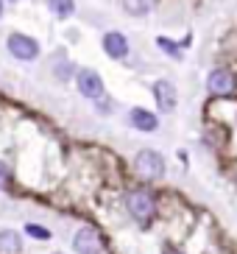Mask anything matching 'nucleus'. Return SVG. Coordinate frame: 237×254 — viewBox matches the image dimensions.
I'll list each match as a JSON object with an SVG mask.
<instances>
[{"instance_id": "1", "label": "nucleus", "mask_w": 237, "mask_h": 254, "mask_svg": "<svg viewBox=\"0 0 237 254\" xmlns=\"http://www.w3.org/2000/svg\"><path fill=\"white\" fill-rule=\"evenodd\" d=\"M126 209L137 224L145 226L156 212V195L151 193L148 187H137V190H131V193L126 195Z\"/></svg>"}, {"instance_id": "2", "label": "nucleus", "mask_w": 237, "mask_h": 254, "mask_svg": "<svg viewBox=\"0 0 237 254\" xmlns=\"http://www.w3.org/2000/svg\"><path fill=\"white\" fill-rule=\"evenodd\" d=\"M134 173L145 182H159L165 176V157L159 151H140L137 157H134Z\"/></svg>"}, {"instance_id": "3", "label": "nucleus", "mask_w": 237, "mask_h": 254, "mask_svg": "<svg viewBox=\"0 0 237 254\" xmlns=\"http://www.w3.org/2000/svg\"><path fill=\"white\" fill-rule=\"evenodd\" d=\"M8 53L20 62H34L39 56V45L37 39L28 37V34H11L8 37Z\"/></svg>"}, {"instance_id": "4", "label": "nucleus", "mask_w": 237, "mask_h": 254, "mask_svg": "<svg viewBox=\"0 0 237 254\" xmlns=\"http://www.w3.org/2000/svg\"><path fill=\"white\" fill-rule=\"evenodd\" d=\"M75 84H78V92L89 101H101L104 98V78L95 73V70H78L75 73Z\"/></svg>"}, {"instance_id": "5", "label": "nucleus", "mask_w": 237, "mask_h": 254, "mask_svg": "<svg viewBox=\"0 0 237 254\" xmlns=\"http://www.w3.org/2000/svg\"><path fill=\"white\" fill-rule=\"evenodd\" d=\"M73 249H75V254H101L104 243H101V235H98L95 226H81L75 232Z\"/></svg>"}, {"instance_id": "6", "label": "nucleus", "mask_w": 237, "mask_h": 254, "mask_svg": "<svg viewBox=\"0 0 237 254\" xmlns=\"http://www.w3.org/2000/svg\"><path fill=\"white\" fill-rule=\"evenodd\" d=\"M207 90L212 92L215 98L232 95V92H235V75H232V70H223V67L212 70L209 78H207Z\"/></svg>"}, {"instance_id": "7", "label": "nucleus", "mask_w": 237, "mask_h": 254, "mask_svg": "<svg viewBox=\"0 0 237 254\" xmlns=\"http://www.w3.org/2000/svg\"><path fill=\"white\" fill-rule=\"evenodd\" d=\"M154 101L159 112H173L176 109V87L168 78H159L154 84Z\"/></svg>"}, {"instance_id": "8", "label": "nucleus", "mask_w": 237, "mask_h": 254, "mask_svg": "<svg viewBox=\"0 0 237 254\" xmlns=\"http://www.w3.org/2000/svg\"><path fill=\"white\" fill-rule=\"evenodd\" d=\"M104 53L109 59H126L128 56V39L120 31H106L104 34Z\"/></svg>"}, {"instance_id": "9", "label": "nucleus", "mask_w": 237, "mask_h": 254, "mask_svg": "<svg viewBox=\"0 0 237 254\" xmlns=\"http://www.w3.org/2000/svg\"><path fill=\"white\" fill-rule=\"evenodd\" d=\"M128 123H131L137 131H145V134H151V131H156V128H159L156 115L148 112V109H142V106H134L131 112H128Z\"/></svg>"}, {"instance_id": "10", "label": "nucleus", "mask_w": 237, "mask_h": 254, "mask_svg": "<svg viewBox=\"0 0 237 254\" xmlns=\"http://www.w3.org/2000/svg\"><path fill=\"white\" fill-rule=\"evenodd\" d=\"M22 238L14 229H0V254H20Z\"/></svg>"}, {"instance_id": "11", "label": "nucleus", "mask_w": 237, "mask_h": 254, "mask_svg": "<svg viewBox=\"0 0 237 254\" xmlns=\"http://www.w3.org/2000/svg\"><path fill=\"white\" fill-rule=\"evenodd\" d=\"M48 3V8H51L56 17H61V20H67V17L75 14V3L73 0H45Z\"/></svg>"}, {"instance_id": "12", "label": "nucleus", "mask_w": 237, "mask_h": 254, "mask_svg": "<svg viewBox=\"0 0 237 254\" xmlns=\"http://www.w3.org/2000/svg\"><path fill=\"white\" fill-rule=\"evenodd\" d=\"M123 6H126L128 14L134 17H145L154 8V0H123Z\"/></svg>"}, {"instance_id": "13", "label": "nucleus", "mask_w": 237, "mask_h": 254, "mask_svg": "<svg viewBox=\"0 0 237 254\" xmlns=\"http://www.w3.org/2000/svg\"><path fill=\"white\" fill-rule=\"evenodd\" d=\"M156 45L162 48V51L168 53L171 59H181V56H184V53H181V48H178V45H173V42H171L168 37H159V39H156Z\"/></svg>"}, {"instance_id": "14", "label": "nucleus", "mask_w": 237, "mask_h": 254, "mask_svg": "<svg viewBox=\"0 0 237 254\" xmlns=\"http://www.w3.org/2000/svg\"><path fill=\"white\" fill-rule=\"evenodd\" d=\"M25 235H31L34 240H51V229L39 224H25Z\"/></svg>"}, {"instance_id": "15", "label": "nucleus", "mask_w": 237, "mask_h": 254, "mask_svg": "<svg viewBox=\"0 0 237 254\" xmlns=\"http://www.w3.org/2000/svg\"><path fill=\"white\" fill-rule=\"evenodd\" d=\"M70 73H73V64H70V62H61V64H56V78H59V81L70 78Z\"/></svg>"}, {"instance_id": "16", "label": "nucleus", "mask_w": 237, "mask_h": 254, "mask_svg": "<svg viewBox=\"0 0 237 254\" xmlns=\"http://www.w3.org/2000/svg\"><path fill=\"white\" fill-rule=\"evenodd\" d=\"M8 182H11V171H8V165L0 159V190H3V187H8Z\"/></svg>"}, {"instance_id": "17", "label": "nucleus", "mask_w": 237, "mask_h": 254, "mask_svg": "<svg viewBox=\"0 0 237 254\" xmlns=\"http://www.w3.org/2000/svg\"><path fill=\"white\" fill-rule=\"evenodd\" d=\"M165 254H181V252H176V249H165Z\"/></svg>"}, {"instance_id": "18", "label": "nucleus", "mask_w": 237, "mask_h": 254, "mask_svg": "<svg viewBox=\"0 0 237 254\" xmlns=\"http://www.w3.org/2000/svg\"><path fill=\"white\" fill-rule=\"evenodd\" d=\"M0 17H3V0H0Z\"/></svg>"}]
</instances>
